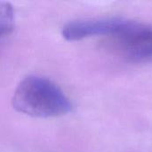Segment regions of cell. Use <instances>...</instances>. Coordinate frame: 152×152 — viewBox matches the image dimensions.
Wrapping results in <instances>:
<instances>
[{"instance_id": "6da1fadb", "label": "cell", "mask_w": 152, "mask_h": 152, "mask_svg": "<svg viewBox=\"0 0 152 152\" xmlns=\"http://www.w3.org/2000/svg\"><path fill=\"white\" fill-rule=\"evenodd\" d=\"M13 108L34 118H56L72 109L63 91L48 78L30 75L23 78L12 99Z\"/></svg>"}, {"instance_id": "7a4b0ae2", "label": "cell", "mask_w": 152, "mask_h": 152, "mask_svg": "<svg viewBox=\"0 0 152 152\" xmlns=\"http://www.w3.org/2000/svg\"><path fill=\"white\" fill-rule=\"evenodd\" d=\"M144 25L121 18L78 20L67 23L62 28L61 34L69 41H77L94 36H116L122 38L138 32Z\"/></svg>"}, {"instance_id": "3957f363", "label": "cell", "mask_w": 152, "mask_h": 152, "mask_svg": "<svg viewBox=\"0 0 152 152\" xmlns=\"http://www.w3.org/2000/svg\"><path fill=\"white\" fill-rule=\"evenodd\" d=\"M14 11L12 5L0 1V39L12 32L14 27Z\"/></svg>"}]
</instances>
